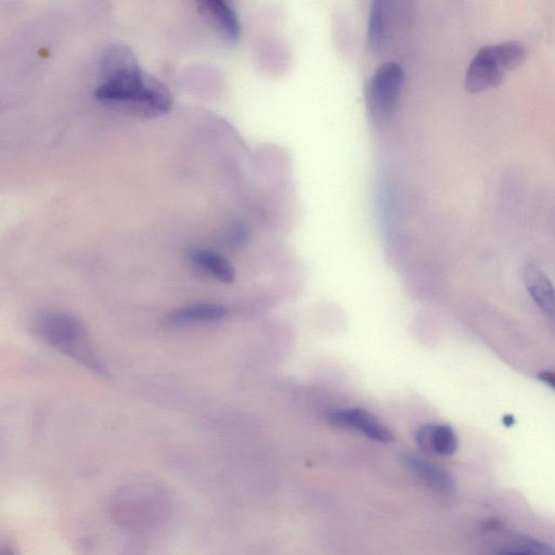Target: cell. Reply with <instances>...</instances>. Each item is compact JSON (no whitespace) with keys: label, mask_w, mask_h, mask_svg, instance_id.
<instances>
[{"label":"cell","mask_w":555,"mask_h":555,"mask_svg":"<svg viewBox=\"0 0 555 555\" xmlns=\"http://www.w3.org/2000/svg\"><path fill=\"white\" fill-rule=\"evenodd\" d=\"M101 82L95 96L103 105L151 119L171 110L169 89L139 67L131 49L110 47L101 61Z\"/></svg>","instance_id":"6da1fadb"},{"label":"cell","mask_w":555,"mask_h":555,"mask_svg":"<svg viewBox=\"0 0 555 555\" xmlns=\"http://www.w3.org/2000/svg\"><path fill=\"white\" fill-rule=\"evenodd\" d=\"M34 330L45 344L84 367L107 377V368L97 356L83 322L68 313L48 312L38 316Z\"/></svg>","instance_id":"7a4b0ae2"},{"label":"cell","mask_w":555,"mask_h":555,"mask_svg":"<svg viewBox=\"0 0 555 555\" xmlns=\"http://www.w3.org/2000/svg\"><path fill=\"white\" fill-rule=\"evenodd\" d=\"M526 55L525 46L516 41L481 48L469 64L464 87L470 94L499 87L508 73L522 66Z\"/></svg>","instance_id":"3957f363"},{"label":"cell","mask_w":555,"mask_h":555,"mask_svg":"<svg viewBox=\"0 0 555 555\" xmlns=\"http://www.w3.org/2000/svg\"><path fill=\"white\" fill-rule=\"evenodd\" d=\"M404 83V70L396 62H386L371 77L367 102L372 113L385 116L397 106Z\"/></svg>","instance_id":"277c9868"},{"label":"cell","mask_w":555,"mask_h":555,"mask_svg":"<svg viewBox=\"0 0 555 555\" xmlns=\"http://www.w3.org/2000/svg\"><path fill=\"white\" fill-rule=\"evenodd\" d=\"M330 421L338 427L354 429L363 433L373 442L391 444L395 441L393 433L365 409L353 408L335 411L331 413Z\"/></svg>","instance_id":"5b68a950"},{"label":"cell","mask_w":555,"mask_h":555,"mask_svg":"<svg viewBox=\"0 0 555 555\" xmlns=\"http://www.w3.org/2000/svg\"><path fill=\"white\" fill-rule=\"evenodd\" d=\"M405 461L412 473L434 492L442 495H450L455 492L454 477L445 468L417 456H408Z\"/></svg>","instance_id":"8992f818"},{"label":"cell","mask_w":555,"mask_h":555,"mask_svg":"<svg viewBox=\"0 0 555 555\" xmlns=\"http://www.w3.org/2000/svg\"><path fill=\"white\" fill-rule=\"evenodd\" d=\"M227 308L212 303H197L175 309L167 315L165 324L170 327H180L197 324H212L226 317Z\"/></svg>","instance_id":"52a82bcc"},{"label":"cell","mask_w":555,"mask_h":555,"mask_svg":"<svg viewBox=\"0 0 555 555\" xmlns=\"http://www.w3.org/2000/svg\"><path fill=\"white\" fill-rule=\"evenodd\" d=\"M524 281L529 295L540 311L555 321V288L545 271L528 265L524 269Z\"/></svg>","instance_id":"ba28073f"},{"label":"cell","mask_w":555,"mask_h":555,"mask_svg":"<svg viewBox=\"0 0 555 555\" xmlns=\"http://www.w3.org/2000/svg\"><path fill=\"white\" fill-rule=\"evenodd\" d=\"M418 445L428 453L449 457L458 449V437L449 425H424L416 434Z\"/></svg>","instance_id":"9c48e42d"},{"label":"cell","mask_w":555,"mask_h":555,"mask_svg":"<svg viewBox=\"0 0 555 555\" xmlns=\"http://www.w3.org/2000/svg\"><path fill=\"white\" fill-rule=\"evenodd\" d=\"M189 260L201 273L223 283L234 282L236 271L225 257L211 250L196 249L189 253Z\"/></svg>","instance_id":"30bf717a"},{"label":"cell","mask_w":555,"mask_h":555,"mask_svg":"<svg viewBox=\"0 0 555 555\" xmlns=\"http://www.w3.org/2000/svg\"><path fill=\"white\" fill-rule=\"evenodd\" d=\"M203 15L210 17L231 42H236L241 28L237 12L228 3L213 0L200 5Z\"/></svg>","instance_id":"8fae6325"},{"label":"cell","mask_w":555,"mask_h":555,"mask_svg":"<svg viewBox=\"0 0 555 555\" xmlns=\"http://www.w3.org/2000/svg\"><path fill=\"white\" fill-rule=\"evenodd\" d=\"M385 17L380 0L372 3L368 22V43L373 51H379L384 43Z\"/></svg>","instance_id":"7c38bea8"},{"label":"cell","mask_w":555,"mask_h":555,"mask_svg":"<svg viewBox=\"0 0 555 555\" xmlns=\"http://www.w3.org/2000/svg\"><path fill=\"white\" fill-rule=\"evenodd\" d=\"M496 555H555V548L545 542L526 539L515 547L500 550Z\"/></svg>","instance_id":"4fadbf2b"},{"label":"cell","mask_w":555,"mask_h":555,"mask_svg":"<svg viewBox=\"0 0 555 555\" xmlns=\"http://www.w3.org/2000/svg\"><path fill=\"white\" fill-rule=\"evenodd\" d=\"M539 380L549 385L551 389L555 390V372L544 371L539 374Z\"/></svg>","instance_id":"5bb4252c"},{"label":"cell","mask_w":555,"mask_h":555,"mask_svg":"<svg viewBox=\"0 0 555 555\" xmlns=\"http://www.w3.org/2000/svg\"><path fill=\"white\" fill-rule=\"evenodd\" d=\"M515 422H516V420H515L514 416H512V415H506L502 419L503 425H505V427L508 428V429L512 428L513 425L515 424Z\"/></svg>","instance_id":"9a60e30c"},{"label":"cell","mask_w":555,"mask_h":555,"mask_svg":"<svg viewBox=\"0 0 555 555\" xmlns=\"http://www.w3.org/2000/svg\"><path fill=\"white\" fill-rule=\"evenodd\" d=\"M0 555H16V553L11 548H3L2 553H0Z\"/></svg>","instance_id":"2e32d148"}]
</instances>
